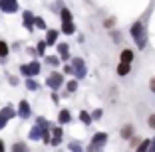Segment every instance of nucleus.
I'll use <instances>...</instances> for the list:
<instances>
[{
    "mask_svg": "<svg viewBox=\"0 0 155 152\" xmlns=\"http://www.w3.org/2000/svg\"><path fill=\"white\" fill-rule=\"evenodd\" d=\"M121 61H129V63L133 61V51L131 49H123L121 51Z\"/></svg>",
    "mask_w": 155,
    "mask_h": 152,
    "instance_id": "nucleus-18",
    "label": "nucleus"
},
{
    "mask_svg": "<svg viewBox=\"0 0 155 152\" xmlns=\"http://www.w3.org/2000/svg\"><path fill=\"white\" fill-rule=\"evenodd\" d=\"M66 87H68L70 93H74V91L78 89V81H76V79H74V81H68V85H66Z\"/></svg>",
    "mask_w": 155,
    "mask_h": 152,
    "instance_id": "nucleus-25",
    "label": "nucleus"
},
{
    "mask_svg": "<svg viewBox=\"0 0 155 152\" xmlns=\"http://www.w3.org/2000/svg\"><path fill=\"white\" fill-rule=\"evenodd\" d=\"M80 121H82L84 125H91V121H94V119H91V115H90V113L82 111V113H80Z\"/></svg>",
    "mask_w": 155,
    "mask_h": 152,
    "instance_id": "nucleus-20",
    "label": "nucleus"
},
{
    "mask_svg": "<svg viewBox=\"0 0 155 152\" xmlns=\"http://www.w3.org/2000/svg\"><path fill=\"white\" fill-rule=\"evenodd\" d=\"M46 63L52 65V67H56V65H60V59L56 57V55H46Z\"/></svg>",
    "mask_w": 155,
    "mask_h": 152,
    "instance_id": "nucleus-22",
    "label": "nucleus"
},
{
    "mask_svg": "<svg viewBox=\"0 0 155 152\" xmlns=\"http://www.w3.org/2000/svg\"><path fill=\"white\" fill-rule=\"evenodd\" d=\"M0 8H2V12H6V14L18 12V2H16V0H0Z\"/></svg>",
    "mask_w": 155,
    "mask_h": 152,
    "instance_id": "nucleus-6",
    "label": "nucleus"
},
{
    "mask_svg": "<svg viewBox=\"0 0 155 152\" xmlns=\"http://www.w3.org/2000/svg\"><path fill=\"white\" fill-rule=\"evenodd\" d=\"M20 71H22V75H26V77H34V75L40 73V63L32 61L30 65H22V67H20Z\"/></svg>",
    "mask_w": 155,
    "mask_h": 152,
    "instance_id": "nucleus-5",
    "label": "nucleus"
},
{
    "mask_svg": "<svg viewBox=\"0 0 155 152\" xmlns=\"http://www.w3.org/2000/svg\"><path fill=\"white\" fill-rule=\"evenodd\" d=\"M42 134H44V126H40L36 123V125L32 126V130H30V134H28V138H30V140H40Z\"/></svg>",
    "mask_w": 155,
    "mask_h": 152,
    "instance_id": "nucleus-8",
    "label": "nucleus"
},
{
    "mask_svg": "<svg viewBox=\"0 0 155 152\" xmlns=\"http://www.w3.org/2000/svg\"><path fill=\"white\" fill-rule=\"evenodd\" d=\"M72 65H74V75H76L78 79H84V77H86V73H87L84 59H82V57H76V59L72 61Z\"/></svg>",
    "mask_w": 155,
    "mask_h": 152,
    "instance_id": "nucleus-4",
    "label": "nucleus"
},
{
    "mask_svg": "<svg viewBox=\"0 0 155 152\" xmlns=\"http://www.w3.org/2000/svg\"><path fill=\"white\" fill-rule=\"evenodd\" d=\"M60 16H62V22H72V12H70L68 8L60 10Z\"/></svg>",
    "mask_w": 155,
    "mask_h": 152,
    "instance_id": "nucleus-17",
    "label": "nucleus"
},
{
    "mask_svg": "<svg viewBox=\"0 0 155 152\" xmlns=\"http://www.w3.org/2000/svg\"><path fill=\"white\" fill-rule=\"evenodd\" d=\"M10 85H18V79L16 77H10Z\"/></svg>",
    "mask_w": 155,
    "mask_h": 152,
    "instance_id": "nucleus-36",
    "label": "nucleus"
},
{
    "mask_svg": "<svg viewBox=\"0 0 155 152\" xmlns=\"http://www.w3.org/2000/svg\"><path fill=\"white\" fill-rule=\"evenodd\" d=\"M58 49H60V57H62V61H68V59H70L68 44H58Z\"/></svg>",
    "mask_w": 155,
    "mask_h": 152,
    "instance_id": "nucleus-11",
    "label": "nucleus"
},
{
    "mask_svg": "<svg viewBox=\"0 0 155 152\" xmlns=\"http://www.w3.org/2000/svg\"><path fill=\"white\" fill-rule=\"evenodd\" d=\"M149 89H151V91H153V93H155V77H153V79L149 81Z\"/></svg>",
    "mask_w": 155,
    "mask_h": 152,
    "instance_id": "nucleus-35",
    "label": "nucleus"
},
{
    "mask_svg": "<svg viewBox=\"0 0 155 152\" xmlns=\"http://www.w3.org/2000/svg\"><path fill=\"white\" fill-rule=\"evenodd\" d=\"M56 40H58V32H56V30H48V34H46V42H48V45H54Z\"/></svg>",
    "mask_w": 155,
    "mask_h": 152,
    "instance_id": "nucleus-13",
    "label": "nucleus"
},
{
    "mask_svg": "<svg viewBox=\"0 0 155 152\" xmlns=\"http://www.w3.org/2000/svg\"><path fill=\"white\" fill-rule=\"evenodd\" d=\"M129 69H131V63L129 61H119V65H117V75H127L129 73Z\"/></svg>",
    "mask_w": 155,
    "mask_h": 152,
    "instance_id": "nucleus-10",
    "label": "nucleus"
},
{
    "mask_svg": "<svg viewBox=\"0 0 155 152\" xmlns=\"http://www.w3.org/2000/svg\"><path fill=\"white\" fill-rule=\"evenodd\" d=\"M36 123H38V125H40V126H50V123L46 121L44 116H38V119H36Z\"/></svg>",
    "mask_w": 155,
    "mask_h": 152,
    "instance_id": "nucleus-28",
    "label": "nucleus"
},
{
    "mask_svg": "<svg viewBox=\"0 0 155 152\" xmlns=\"http://www.w3.org/2000/svg\"><path fill=\"white\" fill-rule=\"evenodd\" d=\"M131 38H133V42H135V45L139 49H143L147 45V34H145V28H143L141 22H135L131 26Z\"/></svg>",
    "mask_w": 155,
    "mask_h": 152,
    "instance_id": "nucleus-1",
    "label": "nucleus"
},
{
    "mask_svg": "<svg viewBox=\"0 0 155 152\" xmlns=\"http://www.w3.org/2000/svg\"><path fill=\"white\" fill-rule=\"evenodd\" d=\"M62 32H64V34H68V36H72L74 32H76L74 22H62Z\"/></svg>",
    "mask_w": 155,
    "mask_h": 152,
    "instance_id": "nucleus-12",
    "label": "nucleus"
},
{
    "mask_svg": "<svg viewBox=\"0 0 155 152\" xmlns=\"http://www.w3.org/2000/svg\"><path fill=\"white\" fill-rule=\"evenodd\" d=\"M114 24H115V20H114V18H110V20H105V26H107V28H111V26H114Z\"/></svg>",
    "mask_w": 155,
    "mask_h": 152,
    "instance_id": "nucleus-34",
    "label": "nucleus"
},
{
    "mask_svg": "<svg viewBox=\"0 0 155 152\" xmlns=\"http://www.w3.org/2000/svg\"><path fill=\"white\" fill-rule=\"evenodd\" d=\"M58 119H60V123H62V125H68V123L72 121V115H70V111H66V109H64V111H60V116H58Z\"/></svg>",
    "mask_w": 155,
    "mask_h": 152,
    "instance_id": "nucleus-14",
    "label": "nucleus"
},
{
    "mask_svg": "<svg viewBox=\"0 0 155 152\" xmlns=\"http://www.w3.org/2000/svg\"><path fill=\"white\" fill-rule=\"evenodd\" d=\"M46 45H48V42H46V40L38 44V48H36V49H38V54H40V55H44V54H46Z\"/></svg>",
    "mask_w": 155,
    "mask_h": 152,
    "instance_id": "nucleus-24",
    "label": "nucleus"
},
{
    "mask_svg": "<svg viewBox=\"0 0 155 152\" xmlns=\"http://www.w3.org/2000/svg\"><path fill=\"white\" fill-rule=\"evenodd\" d=\"M91 119H94V121H97V119H101V111H100V109L91 113Z\"/></svg>",
    "mask_w": 155,
    "mask_h": 152,
    "instance_id": "nucleus-31",
    "label": "nucleus"
},
{
    "mask_svg": "<svg viewBox=\"0 0 155 152\" xmlns=\"http://www.w3.org/2000/svg\"><path fill=\"white\" fill-rule=\"evenodd\" d=\"M60 140H62V129H60V126H56V129H54V138H52V144H54V146H58Z\"/></svg>",
    "mask_w": 155,
    "mask_h": 152,
    "instance_id": "nucleus-16",
    "label": "nucleus"
},
{
    "mask_svg": "<svg viewBox=\"0 0 155 152\" xmlns=\"http://www.w3.org/2000/svg\"><path fill=\"white\" fill-rule=\"evenodd\" d=\"M4 150V142H2V140H0V152Z\"/></svg>",
    "mask_w": 155,
    "mask_h": 152,
    "instance_id": "nucleus-39",
    "label": "nucleus"
},
{
    "mask_svg": "<svg viewBox=\"0 0 155 152\" xmlns=\"http://www.w3.org/2000/svg\"><path fill=\"white\" fill-rule=\"evenodd\" d=\"M149 150H153V152H155V138H151V146H149Z\"/></svg>",
    "mask_w": 155,
    "mask_h": 152,
    "instance_id": "nucleus-38",
    "label": "nucleus"
},
{
    "mask_svg": "<svg viewBox=\"0 0 155 152\" xmlns=\"http://www.w3.org/2000/svg\"><path fill=\"white\" fill-rule=\"evenodd\" d=\"M131 146H135V148L139 146V142H137V138H131Z\"/></svg>",
    "mask_w": 155,
    "mask_h": 152,
    "instance_id": "nucleus-37",
    "label": "nucleus"
},
{
    "mask_svg": "<svg viewBox=\"0 0 155 152\" xmlns=\"http://www.w3.org/2000/svg\"><path fill=\"white\" fill-rule=\"evenodd\" d=\"M18 115H20V119H28L30 116V105H28V101H20Z\"/></svg>",
    "mask_w": 155,
    "mask_h": 152,
    "instance_id": "nucleus-9",
    "label": "nucleus"
},
{
    "mask_svg": "<svg viewBox=\"0 0 155 152\" xmlns=\"http://www.w3.org/2000/svg\"><path fill=\"white\" fill-rule=\"evenodd\" d=\"M26 144H24V142H16V144H14V146H12V150L14 152H18V150H26Z\"/></svg>",
    "mask_w": 155,
    "mask_h": 152,
    "instance_id": "nucleus-26",
    "label": "nucleus"
},
{
    "mask_svg": "<svg viewBox=\"0 0 155 152\" xmlns=\"http://www.w3.org/2000/svg\"><path fill=\"white\" fill-rule=\"evenodd\" d=\"M149 146H151V138H145V140H141L139 142V146H137V150H149Z\"/></svg>",
    "mask_w": 155,
    "mask_h": 152,
    "instance_id": "nucleus-23",
    "label": "nucleus"
},
{
    "mask_svg": "<svg viewBox=\"0 0 155 152\" xmlns=\"http://www.w3.org/2000/svg\"><path fill=\"white\" fill-rule=\"evenodd\" d=\"M105 140H107V132H96L94 138H91V144L87 146V150H100L105 144Z\"/></svg>",
    "mask_w": 155,
    "mask_h": 152,
    "instance_id": "nucleus-2",
    "label": "nucleus"
},
{
    "mask_svg": "<svg viewBox=\"0 0 155 152\" xmlns=\"http://www.w3.org/2000/svg\"><path fill=\"white\" fill-rule=\"evenodd\" d=\"M8 121H10L8 116H6V115H2V113H0V130H2V129H4V126H6V123H8Z\"/></svg>",
    "mask_w": 155,
    "mask_h": 152,
    "instance_id": "nucleus-27",
    "label": "nucleus"
},
{
    "mask_svg": "<svg viewBox=\"0 0 155 152\" xmlns=\"http://www.w3.org/2000/svg\"><path fill=\"white\" fill-rule=\"evenodd\" d=\"M64 73H66V75H72V73H74V65H68V63H66V65H64Z\"/></svg>",
    "mask_w": 155,
    "mask_h": 152,
    "instance_id": "nucleus-29",
    "label": "nucleus"
},
{
    "mask_svg": "<svg viewBox=\"0 0 155 152\" xmlns=\"http://www.w3.org/2000/svg\"><path fill=\"white\" fill-rule=\"evenodd\" d=\"M70 150H80V148H82V146H80V142H70Z\"/></svg>",
    "mask_w": 155,
    "mask_h": 152,
    "instance_id": "nucleus-32",
    "label": "nucleus"
},
{
    "mask_svg": "<svg viewBox=\"0 0 155 152\" xmlns=\"http://www.w3.org/2000/svg\"><path fill=\"white\" fill-rule=\"evenodd\" d=\"M8 51H10V48H8V44H6L4 40H0V59H4L6 55H8Z\"/></svg>",
    "mask_w": 155,
    "mask_h": 152,
    "instance_id": "nucleus-15",
    "label": "nucleus"
},
{
    "mask_svg": "<svg viewBox=\"0 0 155 152\" xmlns=\"http://www.w3.org/2000/svg\"><path fill=\"white\" fill-rule=\"evenodd\" d=\"M147 123H149V126H151V129H155V115H151Z\"/></svg>",
    "mask_w": 155,
    "mask_h": 152,
    "instance_id": "nucleus-33",
    "label": "nucleus"
},
{
    "mask_svg": "<svg viewBox=\"0 0 155 152\" xmlns=\"http://www.w3.org/2000/svg\"><path fill=\"white\" fill-rule=\"evenodd\" d=\"M36 26L40 28V30H46V22L42 18H36Z\"/></svg>",
    "mask_w": 155,
    "mask_h": 152,
    "instance_id": "nucleus-30",
    "label": "nucleus"
},
{
    "mask_svg": "<svg viewBox=\"0 0 155 152\" xmlns=\"http://www.w3.org/2000/svg\"><path fill=\"white\" fill-rule=\"evenodd\" d=\"M131 134H133V126L131 125H125L121 129V136L123 138H131Z\"/></svg>",
    "mask_w": 155,
    "mask_h": 152,
    "instance_id": "nucleus-21",
    "label": "nucleus"
},
{
    "mask_svg": "<svg viewBox=\"0 0 155 152\" xmlns=\"http://www.w3.org/2000/svg\"><path fill=\"white\" fill-rule=\"evenodd\" d=\"M26 87H28L30 91H38V89H40V85H38V81H34L32 77H28V79H26Z\"/></svg>",
    "mask_w": 155,
    "mask_h": 152,
    "instance_id": "nucleus-19",
    "label": "nucleus"
},
{
    "mask_svg": "<svg viewBox=\"0 0 155 152\" xmlns=\"http://www.w3.org/2000/svg\"><path fill=\"white\" fill-rule=\"evenodd\" d=\"M24 26H26V30L28 32H32L34 30V26H36V16H34L32 12H24Z\"/></svg>",
    "mask_w": 155,
    "mask_h": 152,
    "instance_id": "nucleus-7",
    "label": "nucleus"
},
{
    "mask_svg": "<svg viewBox=\"0 0 155 152\" xmlns=\"http://www.w3.org/2000/svg\"><path fill=\"white\" fill-rule=\"evenodd\" d=\"M62 83H64V75H62V73H50L48 79H46V85L50 87V89H54V91L60 89Z\"/></svg>",
    "mask_w": 155,
    "mask_h": 152,
    "instance_id": "nucleus-3",
    "label": "nucleus"
}]
</instances>
